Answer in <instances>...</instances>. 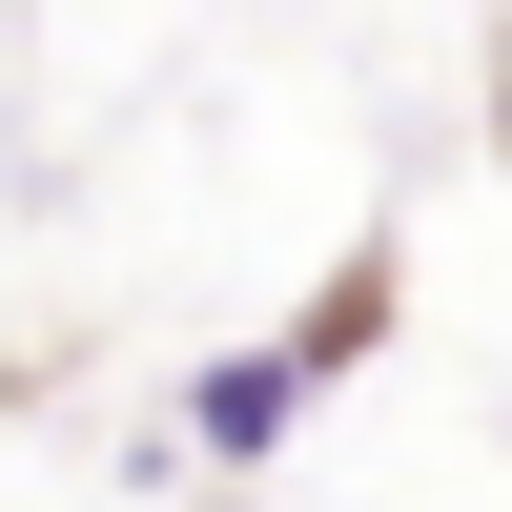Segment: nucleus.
I'll return each mask as SVG.
<instances>
[{"label":"nucleus","instance_id":"obj_1","mask_svg":"<svg viewBox=\"0 0 512 512\" xmlns=\"http://www.w3.org/2000/svg\"><path fill=\"white\" fill-rule=\"evenodd\" d=\"M369 349H390V246H349L308 328H246V349H205V369H185V451H205V472H267V451L308 431V410L349 390Z\"/></svg>","mask_w":512,"mask_h":512}]
</instances>
